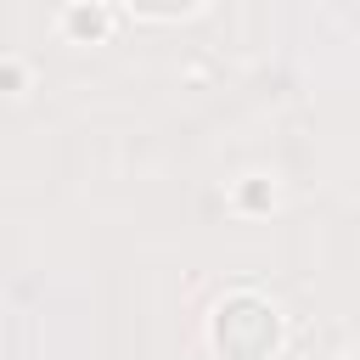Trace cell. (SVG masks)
I'll return each mask as SVG.
<instances>
[{
  "instance_id": "3",
  "label": "cell",
  "mask_w": 360,
  "mask_h": 360,
  "mask_svg": "<svg viewBox=\"0 0 360 360\" xmlns=\"http://www.w3.org/2000/svg\"><path fill=\"white\" fill-rule=\"evenodd\" d=\"M68 22H73V34H107V17L101 11H73Z\"/></svg>"
},
{
  "instance_id": "2",
  "label": "cell",
  "mask_w": 360,
  "mask_h": 360,
  "mask_svg": "<svg viewBox=\"0 0 360 360\" xmlns=\"http://www.w3.org/2000/svg\"><path fill=\"white\" fill-rule=\"evenodd\" d=\"M135 11H146V17H180V11H191L197 0H129Z\"/></svg>"
},
{
  "instance_id": "1",
  "label": "cell",
  "mask_w": 360,
  "mask_h": 360,
  "mask_svg": "<svg viewBox=\"0 0 360 360\" xmlns=\"http://www.w3.org/2000/svg\"><path fill=\"white\" fill-rule=\"evenodd\" d=\"M214 343L231 354V360H259V354H270L276 349V315H270V304H259V298H231V304H219V315H214Z\"/></svg>"
}]
</instances>
